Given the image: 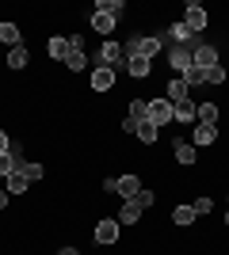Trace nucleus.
Segmentation results:
<instances>
[{"mask_svg": "<svg viewBox=\"0 0 229 255\" xmlns=\"http://www.w3.org/2000/svg\"><path fill=\"white\" fill-rule=\"evenodd\" d=\"M161 53V38H149V34H138V38H130L126 42V57H157Z\"/></svg>", "mask_w": 229, "mask_h": 255, "instance_id": "nucleus-1", "label": "nucleus"}, {"mask_svg": "<svg viewBox=\"0 0 229 255\" xmlns=\"http://www.w3.org/2000/svg\"><path fill=\"white\" fill-rule=\"evenodd\" d=\"M168 65H172V73L184 76L191 65H195V53H191V46H172L168 50Z\"/></svg>", "mask_w": 229, "mask_h": 255, "instance_id": "nucleus-2", "label": "nucleus"}, {"mask_svg": "<svg viewBox=\"0 0 229 255\" xmlns=\"http://www.w3.org/2000/svg\"><path fill=\"white\" fill-rule=\"evenodd\" d=\"M149 122L157 129L168 126V122H172V103H168V99H149Z\"/></svg>", "mask_w": 229, "mask_h": 255, "instance_id": "nucleus-3", "label": "nucleus"}, {"mask_svg": "<svg viewBox=\"0 0 229 255\" xmlns=\"http://www.w3.org/2000/svg\"><path fill=\"white\" fill-rule=\"evenodd\" d=\"M184 23H187V31H191V34H199L203 27H207V11H203V4H199V0H191V4H187Z\"/></svg>", "mask_w": 229, "mask_h": 255, "instance_id": "nucleus-4", "label": "nucleus"}, {"mask_svg": "<svg viewBox=\"0 0 229 255\" xmlns=\"http://www.w3.org/2000/svg\"><path fill=\"white\" fill-rule=\"evenodd\" d=\"M99 61L107 65V69H119V65L126 61V50H122L119 42H103V50H99Z\"/></svg>", "mask_w": 229, "mask_h": 255, "instance_id": "nucleus-5", "label": "nucleus"}, {"mask_svg": "<svg viewBox=\"0 0 229 255\" xmlns=\"http://www.w3.org/2000/svg\"><path fill=\"white\" fill-rule=\"evenodd\" d=\"M96 240L99 244H115V240H119V221H115V217H103V221L96 225Z\"/></svg>", "mask_w": 229, "mask_h": 255, "instance_id": "nucleus-6", "label": "nucleus"}, {"mask_svg": "<svg viewBox=\"0 0 229 255\" xmlns=\"http://www.w3.org/2000/svg\"><path fill=\"white\" fill-rule=\"evenodd\" d=\"M138 191H142V179H138V175H122V179H115V194H122L126 202L138 198Z\"/></svg>", "mask_w": 229, "mask_h": 255, "instance_id": "nucleus-7", "label": "nucleus"}, {"mask_svg": "<svg viewBox=\"0 0 229 255\" xmlns=\"http://www.w3.org/2000/svg\"><path fill=\"white\" fill-rule=\"evenodd\" d=\"M214 137H218V126H214V122H199V126L191 129V145H195V149L199 145H210Z\"/></svg>", "mask_w": 229, "mask_h": 255, "instance_id": "nucleus-8", "label": "nucleus"}, {"mask_svg": "<svg viewBox=\"0 0 229 255\" xmlns=\"http://www.w3.org/2000/svg\"><path fill=\"white\" fill-rule=\"evenodd\" d=\"M195 65H199V69H214V65H218V50H214L210 42L195 46Z\"/></svg>", "mask_w": 229, "mask_h": 255, "instance_id": "nucleus-9", "label": "nucleus"}, {"mask_svg": "<svg viewBox=\"0 0 229 255\" xmlns=\"http://www.w3.org/2000/svg\"><path fill=\"white\" fill-rule=\"evenodd\" d=\"M111 84H115V69H107V65H99L96 73H92V88H96V92H107Z\"/></svg>", "mask_w": 229, "mask_h": 255, "instance_id": "nucleus-10", "label": "nucleus"}, {"mask_svg": "<svg viewBox=\"0 0 229 255\" xmlns=\"http://www.w3.org/2000/svg\"><path fill=\"white\" fill-rule=\"evenodd\" d=\"M46 50H50V57H54V61H65L69 53H73V46H69V38H50V42H46Z\"/></svg>", "mask_w": 229, "mask_h": 255, "instance_id": "nucleus-11", "label": "nucleus"}, {"mask_svg": "<svg viewBox=\"0 0 229 255\" xmlns=\"http://www.w3.org/2000/svg\"><path fill=\"white\" fill-rule=\"evenodd\" d=\"M187 92H191V88H187L180 76H172V80H168V103H184Z\"/></svg>", "mask_w": 229, "mask_h": 255, "instance_id": "nucleus-12", "label": "nucleus"}, {"mask_svg": "<svg viewBox=\"0 0 229 255\" xmlns=\"http://www.w3.org/2000/svg\"><path fill=\"white\" fill-rule=\"evenodd\" d=\"M172 118H176V122H195V103H191V99L172 103Z\"/></svg>", "mask_w": 229, "mask_h": 255, "instance_id": "nucleus-13", "label": "nucleus"}, {"mask_svg": "<svg viewBox=\"0 0 229 255\" xmlns=\"http://www.w3.org/2000/svg\"><path fill=\"white\" fill-rule=\"evenodd\" d=\"M195 122H214L218 126V103H195Z\"/></svg>", "mask_w": 229, "mask_h": 255, "instance_id": "nucleus-14", "label": "nucleus"}, {"mask_svg": "<svg viewBox=\"0 0 229 255\" xmlns=\"http://www.w3.org/2000/svg\"><path fill=\"white\" fill-rule=\"evenodd\" d=\"M138 217H142V206H138V202L130 198V202H126V206L119 210V225H134Z\"/></svg>", "mask_w": 229, "mask_h": 255, "instance_id": "nucleus-15", "label": "nucleus"}, {"mask_svg": "<svg viewBox=\"0 0 229 255\" xmlns=\"http://www.w3.org/2000/svg\"><path fill=\"white\" fill-rule=\"evenodd\" d=\"M27 61H31V53H27V46H11V50H8V65H11V69H23Z\"/></svg>", "mask_w": 229, "mask_h": 255, "instance_id": "nucleus-16", "label": "nucleus"}, {"mask_svg": "<svg viewBox=\"0 0 229 255\" xmlns=\"http://www.w3.org/2000/svg\"><path fill=\"white\" fill-rule=\"evenodd\" d=\"M115 23H119V19H111V15L96 11V15H92V31H96V34H111V27H115Z\"/></svg>", "mask_w": 229, "mask_h": 255, "instance_id": "nucleus-17", "label": "nucleus"}, {"mask_svg": "<svg viewBox=\"0 0 229 255\" xmlns=\"http://www.w3.org/2000/svg\"><path fill=\"white\" fill-rule=\"evenodd\" d=\"M180 80H184L187 88H195V84H207V69H199V65H191V69H187V73L180 76Z\"/></svg>", "mask_w": 229, "mask_h": 255, "instance_id": "nucleus-18", "label": "nucleus"}, {"mask_svg": "<svg viewBox=\"0 0 229 255\" xmlns=\"http://www.w3.org/2000/svg\"><path fill=\"white\" fill-rule=\"evenodd\" d=\"M176 160L180 164H195V145L191 141H176Z\"/></svg>", "mask_w": 229, "mask_h": 255, "instance_id": "nucleus-19", "label": "nucleus"}, {"mask_svg": "<svg viewBox=\"0 0 229 255\" xmlns=\"http://www.w3.org/2000/svg\"><path fill=\"white\" fill-rule=\"evenodd\" d=\"M23 160H15V152H0V175H15Z\"/></svg>", "mask_w": 229, "mask_h": 255, "instance_id": "nucleus-20", "label": "nucleus"}, {"mask_svg": "<svg viewBox=\"0 0 229 255\" xmlns=\"http://www.w3.org/2000/svg\"><path fill=\"white\" fill-rule=\"evenodd\" d=\"M122 8H126L122 0H99V4H96V11H103V15H111V19H119Z\"/></svg>", "mask_w": 229, "mask_h": 255, "instance_id": "nucleus-21", "label": "nucleus"}, {"mask_svg": "<svg viewBox=\"0 0 229 255\" xmlns=\"http://www.w3.org/2000/svg\"><path fill=\"white\" fill-rule=\"evenodd\" d=\"M126 73L130 76H149V61H145V57H126Z\"/></svg>", "mask_w": 229, "mask_h": 255, "instance_id": "nucleus-22", "label": "nucleus"}, {"mask_svg": "<svg viewBox=\"0 0 229 255\" xmlns=\"http://www.w3.org/2000/svg\"><path fill=\"white\" fill-rule=\"evenodd\" d=\"M130 118L134 122H145L149 118V99H130Z\"/></svg>", "mask_w": 229, "mask_h": 255, "instance_id": "nucleus-23", "label": "nucleus"}, {"mask_svg": "<svg viewBox=\"0 0 229 255\" xmlns=\"http://www.w3.org/2000/svg\"><path fill=\"white\" fill-rule=\"evenodd\" d=\"M0 42L19 46V27H15V23H0Z\"/></svg>", "mask_w": 229, "mask_h": 255, "instance_id": "nucleus-24", "label": "nucleus"}, {"mask_svg": "<svg viewBox=\"0 0 229 255\" xmlns=\"http://www.w3.org/2000/svg\"><path fill=\"white\" fill-rule=\"evenodd\" d=\"M138 137H142L145 145H153V141H157V126H153L149 118H145V122H138Z\"/></svg>", "mask_w": 229, "mask_h": 255, "instance_id": "nucleus-25", "label": "nucleus"}, {"mask_svg": "<svg viewBox=\"0 0 229 255\" xmlns=\"http://www.w3.org/2000/svg\"><path fill=\"white\" fill-rule=\"evenodd\" d=\"M27 183H31V179H27V175H19V171H15V175H8V194H23V191H27Z\"/></svg>", "mask_w": 229, "mask_h": 255, "instance_id": "nucleus-26", "label": "nucleus"}, {"mask_svg": "<svg viewBox=\"0 0 229 255\" xmlns=\"http://www.w3.org/2000/svg\"><path fill=\"white\" fill-rule=\"evenodd\" d=\"M172 221H176V225H191V221H195V210H191V206H176Z\"/></svg>", "mask_w": 229, "mask_h": 255, "instance_id": "nucleus-27", "label": "nucleus"}, {"mask_svg": "<svg viewBox=\"0 0 229 255\" xmlns=\"http://www.w3.org/2000/svg\"><path fill=\"white\" fill-rule=\"evenodd\" d=\"M19 175H27V179H42V164H19Z\"/></svg>", "mask_w": 229, "mask_h": 255, "instance_id": "nucleus-28", "label": "nucleus"}, {"mask_svg": "<svg viewBox=\"0 0 229 255\" xmlns=\"http://www.w3.org/2000/svg\"><path fill=\"white\" fill-rule=\"evenodd\" d=\"M207 84H226V69H222V65L207 69Z\"/></svg>", "mask_w": 229, "mask_h": 255, "instance_id": "nucleus-29", "label": "nucleus"}, {"mask_svg": "<svg viewBox=\"0 0 229 255\" xmlns=\"http://www.w3.org/2000/svg\"><path fill=\"white\" fill-rule=\"evenodd\" d=\"M65 65H69V69H84V65H88V57H84L80 50H73V53L65 57Z\"/></svg>", "mask_w": 229, "mask_h": 255, "instance_id": "nucleus-30", "label": "nucleus"}, {"mask_svg": "<svg viewBox=\"0 0 229 255\" xmlns=\"http://www.w3.org/2000/svg\"><path fill=\"white\" fill-rule=\"evenodd\" d=\"M134 202L142 206V210H149V206L157 202V194H153V191H145V187H142V191H138V198H134Z\"/></svg>", "mask_w": 229, "mask_h": 255, "instance_id": "nucleus-31", "label": "nucleus"}, {"mask_svg": "<svg viewBox=\"0 0 229 255\" xmlns=\"http://www.w3.org/2000/svg\"><path fill=\"white\" fill-rule=\"evenodd\" d=\"M191 210H195V217H203V213L214 210V202H210V198H195V202H191Z\"/></svg>", "mask_w": 229, "mask_h": 255, "instance_id": "nucleus-32", "label": "nucleus"}, {"mask_svg": "<svg viewBox=\"0 0 229 255\" xmlns=\"http://www.w3.org/2000/svg\"><path fill=\"white\" fill-rule=\"evenodd\" d=\"M0 152H11V145H8V133L0 129Z\"/></svg>", "mask_w": 229, "mask_h": 255, "instance_id": "nucleus-33", "label": "nucleus"}, {"mask_svg": "<svg viewBox=\"0 0 229 255\" xmlns=\"http://www.w3.org/2000/svg\"><path fill=\"white\" fill-rule=\"evenodd\" d=\"M57 255H80V252H76V248H61Z\"/></svg>", "mask_w": 229, "mask_h": 255, "instance_id": "nucleus-34", "label": "nucleus"}, {"mask_svg": "<svg viewBox=\"0 0 229 255\" xmlns=\"http://www.w3.org/2000/svg\"><path fill=\"white\" fill-rule=\"evenodd\" d=\"M4 206H8V191H0V210H4Z\"/></svg>", "mask_w": 229, "mask_h": 255, "instance_id": "nucleus-35", "label": "nucleus"}, {"mask_svg": "<svg viewBox=\"0 0 229 255\" xmlns=\"http://www.w3.org/2000/svg\"><path fill=\"white\" fill-rule=\"evenodd\" d=\"M226 225H229V210H226Z\"/></svg>", "mask_w": 229, "mask_h": 255, "instance_id": "nucleus-36", "label": "nucleus"}]
</instances>
